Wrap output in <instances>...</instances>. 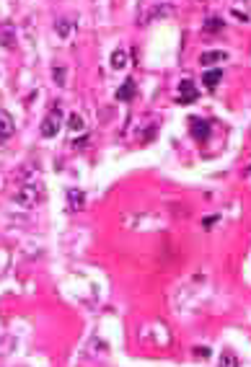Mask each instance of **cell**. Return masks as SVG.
I'll return each mask as SVG.
<instances>
[{
  "label": "cell",
  "mask_w": 251,
  "mask_h": 367,
  "mask_svg": "<svg viewBox=\"0 0 251 367\" xmlns=\"http://www.w3.org/2000/svg\"><path fill=\"white\" fill-rule=\"evenodd\" d=\"M52 75H55V83H57V85H62V83H65V70H62V68H55V70H52Z\"/></svg>",
  "instance_id": "obj_17"
},
{
  "label": "cell",
  "mask_w": 251,
  "mask_h": 367,
  "mask_svg": "<svg viewBox=\"0 0 251 367\" xmlns=\"http://www.w3.org/2000/svg\"><path fill=\"white\" fill-rule=\"evenodd\" d=\"M189 127H192V135H194L197 140H207V135H210V124L204 122V119L192 117V119H189Z\"/></svg>",
  "instance_id": "obj_5"
},
{
  "label": "cell",
  "mask_w": 251,
  "mask_h": 367,
  "mask_svg": "<svg viewBox=\"0 0 251 367\" xmlns=\"http://www.w3.org/2000/svg\"><path fill=\"white\" fill-rule=\"evenodd\" d=\"M135 91H138V88H135V80H132V78H127V80H124V85L117 91V101H132V98H135Z\"/></svg>",
  "instance_id": "obj_8"
},
{
  "label": "cell",
  "mask_w": 251,
  "mask_h": 367,
  "mask_svg": "<svg viewBox=\"0 0 251 367\" xmlns=\"http://www.w3.org/2000/svg\"><path fill=\"white\" fill-rule=\"evenodd\" d=\"M197 101V85L194 80H181L179 83V103H194Z\"/></svg>",
  "instance_id": "obj_2"
},
{
  "label": "cell",
  "mask_w": 251,
  "mask_h": 367,
  "mask_svg": "<svg viewBox=\"0 0 251 367\" xmlns=\"http://www.w3.org/2000/svg\"><path fill=\"white\" fill-rule=\"evenodd\" d=\"M86 204V194L80 189H67V209L70 212H80Z\"/></svg>",
  "instance_id": "obj_4"
},
{
  "label": "cell",
  "mask_w": 251,
  "mask_h": 367,
  "mask_svg": "<svg viewBox=\"0 0 251 367\" xmlns=\"http://www.w3.org/2000/svg\"><path fill=\"white\" fill-rule=\"evenodd\" d=\"M220 78H223V70H207V73L202 75L204 88H215V85L220 83Z\"/></svg>",
  "instance_id": "obj_10"
},
{
  "label": "cell",
  "mask_w": 251,
  "mask_h": 367,
  "mask_svg": "<svg viewBox=\"0 0 251 367\" xmlns=\"http://www.w3.org/2000/svg\"><path fill=\"white\" fill-rule=\"evenodd\" d=\"M213 223H218V215H213V218H204V220H202V225H204V228H210Z\"/></svg>",
  "instance_id": "obj_18"
},
{
  "label": "cell",
  "mask_w": 251,
  "mask_h": 367,
  "mask_svg": "<svg viewBox=\"0 0 251 367\" xmlns=\"http://www.w3.org/2000/svg\"><path fill=\"white\" fill-rule=\"evenodd\" d=\"M220 367H238V357H236V352L225 349V352L220 354Z\"/></svg>",
  "instance_id": "obj_12"
},
{
  "label": "cell",
  "mask_w": 251,
  "mask_h": 367,
  "mask_svg": "<svg viewBox=\"0 0 251 367\" xmlns=\"http://www.w3.org/2000/svg\"><path fill=\"white\" fill-rule=\"evenodd\" d=\"M67 124H70L73 129H83V119H80V114H70V119H67Z\"/></svg>",
  "instance_id": "obj_16"
},
{
  "label": "cell",
  "mask_w": 251,
  "mask_h": 367,
  "mask_svg": "<svg viewBox=\"0 0 251 367\" xmlns=\"http://www.w3.org/2000/svg\"><path fill=\"white\" fill-rule=\"evenodd\" d=\"M124 65H127V52L124 49H117V52L111 55V68L114 70H122Z\"/></svg>",
  "instance_id": "obj_11"
},
{
  "label": "cell",
  "mask_w": 251,
  "mask_h": 367,
  "mask_svg": "<svg viewBox=\"0 0 251 367\" xmlns=\"http://www.w3.org/2000/svg\"><path fill=\"white\" fill-rule=\"evenodd\" d=\"M41 199V186L34 184V181H26L21 184V191L16 194V204L18 207H36Z\"/></svg>",
  "instance_id": "obj_1"
},
{
  "label": "cell",
  "mask_w": 251,
  "mask_h": 367,
  "mask_svg": "<svg viewBox=\"0 0 251 367\" xmlns=\"http://www.w3.org/2000/svg\"><path fill=\"white\" fill-rule=\"evenodd\" d=\"M223 60H228V52H220V49L204 52V55L199 57V62L204 65V68H210V65H218V62H223Z\"/></svg>",
  "instance_id": "obj_7"
},
{
  "label": "cell",
  "mask_w": 251,
  "mask_h": 367,
  "mask_svg": "<svg viewBox=\"0 0 251 367\" xmlns=\"http://www.w3.org/2000/svg\"><path fill=\"white\" fill-rule=\"evenodd\" d=\"M55 31H57L62 39H70V34H73V21H70V18H57V21H55Z\"/></svg>",
  "instance_id": "obj_9"
},
{
  "label": "cell",
  "mask_w": 251,
  "mask_h": 367,
  "mask_svg": "<svg viewBox=\"0 0 251 367\" xmlns=\"http://www.w3.org/2000/svg\"><path fill=\"white\" fill-rule=\"evenodd\" d=\"M220 29H223V18L213 16V18H207V21H204V31H207V34H213V31H220Z\"/></svg>",
  "instance_id": "obj_13"
},
{
  "label": "cell",
  "mask_w": 251,
  "mask_h": 367,
  "mask_svg": "<svg viewBox=\"0 0 251 367\" xmlns=\"http://www.w3.org/2000/svg\"><path fill=\"white\" fill-rule=\"evenodd\" d=\"M171 13H174V8H171V6H158V8L148 16V18L153 21V18H158V16H171Z\"/></svg>",
  "instance_id": "obj_15"
},
{
  "label": "cell",
  "mask_w": 251,
  "mask_h": 367,
  "mask_svg": "<svg viewBox=\"0 0 251 367\" xmlns=\"http://www.w3.org/2000/svg\"><path fill=\"white\" fill-rule=\"evenodd\" d=\"M197 357H210V349L207 347H197Z\"/></svg>",
  "instance_id": "obj_19"
},
{
  "label": "cell",
  "mask_w": 251,
  "mask_h": 367,
  "mask_svg": "<svg viewBox=\"0 0 251 367\" xmlns=\"http://www.w3.org/2000/svg\"><path fill=\"white\" fill-rule=\"evenodd\" d=\"M13 119H11V114L8 112H0V142L3 140H8L11 135H13Z\"/></svg>",
  "instance_id": "obj_6"
},
{
  "label": "cell",
  "mask_w": 251,
  "mask_h": 367,
  "mask_svg": "<svg viewBox=\"0 0 251 367\" xmlns=\"http://www.w3.org/2000/svg\"><path fill=\"white\" fill-rule=\"evenodd\" d=\"M0 44L8 47V49L16 47V41H13V29H3V31H0Z\"/></svg>",
  "instance_id": "obj_14"
},
{
  "label": "cell",
  "mask_w": 251,
  "mask_h": 367,
  "mask_svg": "<svg viewBox=\"0 0 251 367\" xmlns=\"http://www.w3.org/2000/svg\"><path fill=\"white\" fill-rule=\"evenodd\" d=\"M60 127H62V119H60V114L55 112V114H50L47 119L41 122V137H55L57 132H60Z\"/></svg>",
  "instance_id": "obj_3"
}]
</instances>
